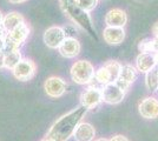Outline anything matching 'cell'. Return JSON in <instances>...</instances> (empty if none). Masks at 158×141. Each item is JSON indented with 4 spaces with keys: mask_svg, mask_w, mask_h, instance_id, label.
<instances>
[{
    "mask_svg": "<svg viewBox=\"0 0 158 141\" xmlns=\"http://www.w3.org/2000/svg\"><path fill=\"white\" fill-rule=\"evenodd\" d=\"M74 2L81 10H84L86 12H90V11L96 8L97 4H98V0H74Z\"/></svg>",
    "mask_w": 158,
    "mask_h": 141,
    "instance_id": "obj_21",
    "label": "cell"
},
{
    "mask_svg": "<svg viewBox=\"0 0 158 141\" xmlns=\"http://www.w3.org/2000/svg\"><path fill=\"white\" fill-rule=\"evenodd\" d=\"M94 67L87 60H78L72 65L70 69V75L76 84L86 85L90 84L94 78Z\"/></svg>",
    "mask_w": 158,
    "mask_h": 141,
    "instance_id": "obj_4",
    "label": "cell"
},
{
    "mask_svg": "<svg viewBox=\"0 0 158 141\" xmlns=\"http://www.w3.org/2000/svg\"><path fill=\"white\" fill-rule=\"evenodd\" d=\"M59 53L67 59H71V58H76L79 53H80V42L74 38H65V40L61 42V45L59 46Z\"/></svg>",
    "mask_w": 158,
    "mask_h": 141,
    "instance_id": "obj_13",
    "label": "cell"
},
{
    "mask_svg": "<svg viewBox=\"0 0 158 141\" xmlns=\"http://www.w3.org/2000/svg\"><path fill=\"white\" fill-rule=\"evenodd\" d=\"M103 38L109 45H119L125 39V31L123 27L107 26L103 31Z\"/></svg>",
    "mask_w": 158,
    "mask_h": 141,
    "instance_id": "obj_15",
    "label": "cell"
},
{
    "mask_svg": "<svg viewBox=\"0 0 158 141\" xmlns=\"http://www.w3.org/2000/svg\"><path fill=\"white\" fill-rule=\"evenodd\" d=\"M105 22L107 26L111 27H124L127 22L126 12L120 8L110 10L105 15Z\"/></svg>",
    "mask_w": 158,
    "mask_h": 141,
    "instance_id": "obj_14",
    "label": "cell"
},
{
    "mask_svg": "<svg viewBox=\"0 0 158 141\" xmlns=\"http://www.w3.org/2000/svg\"><path fill=\"white\" fill-rule=\"evenodd\" d=\"M96 141H109V140H106V139H104V138H102V139H98V140H96Z\"/></svg>",
    "mask_w": 158,
    "mask_h": 141,
    "instance_id": "obj_29",
    "label": "cell"
},
{
    "mask_svg": "<svg viewBox=\"0 0 158 141\" xmlns=\"http://www.w3.org/2000/svg\"><path fill=\"white\" fill-rule=\"evenodd\" d=\"M25 22L24 17L18 12H10L6 15H4V19H2V26L6 29V32H11L12 29L17 28L18 26H20L21 24Z\"/></svg>",
    "mask_w": 158,
    "mask_h": 141,
    "instance_id": "obj_18",
    "label": "cell"
},
{
    "mask_svg": "<svg viewBox=\"0 0 158 141\" xmlns=\"http://www.w3.org/2000/svg\"><path fill=\"white\" fill-rule=\"evenodd\" d=\"M152 31H153V34H155V37L156 38H158V22L153 26V28H152Z\"/></svg>",
    "mask_w": 158,
    "mask_h": 141,
    "instance_id": "obj_26",
    "label": "cell"
},
{
    "mask_svg": "<svg viewBox=\"0 0 158 141\" xmlns=\"http://www.w3.org/2000/svg\"><path fill=\"white\" fill-rule=\"evenodd\" d=\"M28 34H30V27L25 22L12 29L11 32H7L4 38V46L1 51L4 53L20 51V47L26 41Z\"/></svg>",
    "mask_w": 158,
    "mask_h": 141,
    "instance_id": "obj_3",
    "label": "cell"
},
{
    "mask_svg": "<svg viewBox=\"0 0 158 141\" xmlns=\"http://www.w3.org/2000/svg\"><path fill=\"white\" fill-rule=\"evenodd\" d=\"M155 55H156V61H157V65H158V53H155Z\"/></svg>",
    "mask_w": 158,
    "mask_h": 141,
    "instance_id": "obj_31",
    "label": "cell"
},
{
    "mask_svg": "<svg viewBox=\"0 0 158 141\" xmlns=\"http://www.w3.org/2000/svg\"><path fill=\"white\" fill-rule=\"evenodd\" d=\"M157 65L156 61V55L155 53H149V52H143L137 57L136 59V66L137 69L142 73H146L150 69Z\"/></svg>",
    "mask_w": 158,
    "mask_h": 141,
    "instance_id": "obj_17",
    "label": "cell"
},
{
    "mask_svg": "<svg viewBox=\"0 0 158 141\" xmlns=\"http://www.w3.org/2000/svg\"><path fill=\"white\" fill-rule=\"evenodd\" d=\"M41 141H53V140H51L50 138H46V139H44V140H41Z\"/></svg>",
    "mask_w": 158,
    "mask_h": 141,
    "instance_id": "obj_30",
    "label": "cell"
},
{
    "mask_svg": "<svg viewBox=\"0 0 158 141\" xmlns=\"http://www.w3.org/2000/svg\"><path fill=\"white\" fill-rule=\"evenodd\" d=\"M100 92H102V100L110 105H116L122 102L125 96V91H123L114 82L105 85L100 89Z\"/></svg>",
    "mask_w": 158,
    "mask_h": 141,
    "instance_id": "obj_7",
    "label": "cell"
},
{
    "mask_svg": "<svg viewBox=\"0 0 158 141\" xmlns=\"http://www.w3.org/2000/svg\"><path fill=\"white\" fill-rule=\"evenodd\" d=\"M109 141H129V140H127V138L124 136V135H114Z\"/></svg>",
    "mask_w": 158,
    "mask_h": 141,
    "instance_id": "obj_22",
    "label": "cell"
},
{
    "mask_svg": "<svg viewBox=\"0 0 158 141\" xmlns=\"http://www.w3.org/2000/svg\"><path fill=\"white\" fill-rule=\"evenodd\" d=\"M120 68L122 65L118 61H109L94 72V79L97 80V82L104 86L107 84H113L118 79Z\"/></svg>",
    "mask_w": 158,
    "mask_h": 141,
    "instance_id": "obj_5",
    "label": "cell"
},
{
    "mask_svg": "<svg viewBox=\"0 0 158 141\" xmlns=\"http://www.w3.org/2000/svg\"><path fill=\"white\" fill-rule=\"evenodd\" d=\"M2 46H4V39H0V49H2Z\"/></svg>",
    "mask_w": 158,
    "mask_h": 141,
    "instance_id": "obj_28",
    "label": "cell"
},
{
    "mask_svg": "<svg viewBox=\"0 0 158 141\" xmlns=\"http://www.w3.org/2000/svg\"><path fill=\"white\" fill-rule=\"evenodd\" d=\"M7 2H10V4H14V5H17V4H23V2H26L27 0H6Z\"/></svg>",
    "mask_w": 158,
    "mask_h": 141,
    "instance_id": "obj_25",
    "label": "cell"
},
{
    "mask_svg": "<svg viewBox=\"0 0 158 141\" xmlns=\"http://www.w3.org/2000/svg\"><path fill=\"white\" fill-rule=\"evenodd\" d=\"M23 59L20 51H14V52H8L5 53V64H4V67L6 69L12 71L20 61Z\"/></svg>",
    "mask_w": 158,
    "mask_h": 141,
    "instance_id": "obj_20",
    "label": "cell"
},
{
    "mask_svg": "<svg viewBox=\"0 0 158 141\" xmlns=\"http://www.w3.org/2000/svg\"><path fill=\"white\" fill-rule=\"evenodd\" d=\"M86 112H87V108L80 105L78 108L63 115L50 128V131L47 132V138H50L53 141L69 140L73 135L76 128L80 123Z\"/></svg>",
    "mask_w": 158,
    "mask_h": 141,
    "instance_id": "obj_1",
    "label": "cell"
},
{
    "mask_svg": "<svg viewBox=\"0 0 158 141\" xmlns=\"http://www.w3.org/2000/svg\"><path fill=\"white\" fill-rule=\"evenodd\" d=\"M94 136H96L94 127L87 122H80L73 133V138L76 141H92Z\"/></svg>",
    "mask_w": 158,
    "mask_h": 141,
    "instance_id": "obj_16",
    "label": "cell"
},
{
    "mask_svg": "<svg viewBox=\"0 0 158 141\" xmlns=\"http://www.w3.org/2000/svg\"><path fill=\"white\" fill-rule=\"evenodd\" d=\"M102 100V92L99 88L90 87L84 91L80 95V102L81 106H84L87 109H92L97 107Z\"/></svg>",
    "mask_w": 158,
    "mask_h": 141,
    "instance_id": "obj_11",
    "label": "cell"
},
{
    "mask_svg": "<svg viewBox=\"0 0 158 141\" xmlns=\"http://www.w3.org/2000/svg\"><path fill=\"white\" fill-rule=\"evenodd\" d=\"M137 79V71L131 65H124L120 68V73L118 75V79L114 84H117L123 91H127L129 87Z\"/></svg>",
    "mask_w": 158,
    "mask_h": 141,
    "instance_id": "obj_10",
    "label": "cell"
},
{
    "mask_svg": "<svg viewBox=\"0 0 158 141\" xmlns=\"http://www.w3.org/2000/svg\"><path fill=\"white\" fill-rule=\"evenodd\" d=\"M4 64H5V53L0 49V69H2L4 67Z\"/></svg>",
    "mask_w": 158,
    "mask_h": 141,
    "instance_id": "obj_23",
    "label": "cell"
},
{
    "mask_svg": "<svg viewBox=\"0 0 158 141\" xmlns=\"http://www.w3.org/2000/svg\"><path fill=\"white\" fill-rule=\"evenodd\" d=\"M12 74L19 81L31 80L35 74V64L31 59H21L19 64L12 69Z\"/></svg>",
    "mask_w": 158,
    "mask_h": 141,
    "instance_id": "obj_6",
    "label": "cell"
},
{
    "mask_svg": "<svg viewBox=\"0 0 158 141\" xmlns=\"http://www.w3.org/2000/svg\"><path fill=\"white\" fill-rule=\"evenodd\" d=\"M61 7L71 19H72L78 26H80L83 29H85L90 35H92L94 39H97V34H96V29L93 28L92 20L90 18L89 13L81 10L80 7L76 5L74 0H60Z\"/></svg>",
    "mask_w": 158,
    "mask_h": 141,
    "instance_id": "obj_2",
    "label": "cell"
},
{
    "mask_svg": "<svg viewBox=\"0 0 158 141\" xmlns=\"http://www.w3.org/2000/svg\"><path fill=\"white\" fill-rule=\"evenodd\" d=\"M2 19H4V14H2V12L0 11V24L2 22Z\"/></svg>",
    "mask_w": 158,
    "mask_h": 141,
    "instance_id": "obj_27",
    "label": "cell"
},
{
    "mask_svg": "<svg viewBox=\"0 0 158 141\" xmlns=\"http://www.w3.org/2000/svg\"><path fill=\"white\" fill-rule=\"evenodd\" d=\"M66 88H67L66 82L59 76H50L44 84V89L47 95L51 98L63 96L66 92Z\"/></svg>",
    "mask_w": 158,
    "mask_h": 141,
    "instance_id": "obj_9",
    "label": "cell"
},
{
    "mask_svg": "<svg viewBox=\"0 0 158 141\" xmlns=\"http://www.w3.org/2000/svg\"><path fill=\"white\" fill-rule=\"evenodd\" d=\"M6 29L4 28V26H2V24H0V39H4L5 38V35H6Z\"/></svg>",
    "mask_w": 158,
    "mask_h": 141,
    "instance_id": "obj_24",
    "label": "cell"
},
{
    "mask_svg": "<svg viewBox=\"0 0 158 141\" xmlns=\"http://www.w3.org/2000/svg\"><path fill=\"white\" fill-rule=\"evenodd\" d=\"M145 85H146V88L151 92H156L158 89V65H156L149 72H146Z\"/></svg>",
    "mask_w": 158,
    "mask_h": 141,
    "instance_id": "obj_19",
    "label": "cell"
},
{
    "mask_svg": "<svg viewBox=\"0 0 158 141\" xmlns=\"http://www.w3.org/2000/svg\"><path fill=\"white\" fill-rule=\"evenodd\" d=\"M66 33L65 31L59 26H53L47 28L44 33V42L46 44L47 47L57 49L59 48L61 42L65 40Z\"/></svg>",
    "mask_w": 158,
    "mask_h": 141,
    "instance_id": "obj_8",
    "label": "cell"
},
{
    "mask_svg": "<svg viewBox=\"0 0 158 141\" xmlns=\"http://www.w3.org/2000/svg\"><path fill=\"white\" fill-rule=\"evenodd\" d=\"M139 114L145 119H156L158 118V100L149 96L139 104Z\"/></svg>",
    "mask_w": 158,
    "mask_h": 141,
    "instance_id": "obj_12",
    "label": "cell"
}]
</instances>
